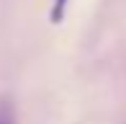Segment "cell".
Masks as SVG:
<instances>
[{
  "label": "cell",
  "mask_w": 126,
  "mask_h": 124,
  "mask_svg": "<svg viewBox=\"0 0 126 124\" xmlns=\"http://www.w3.org/2000/svg\"><path fill=\"white\" fill-rule=\"evenodd\" d=\"M0 124H16L13 109H10L8 101H0Z\"/></svg>",
  "instance_id": "6da1fadb"
},
{
  "label": "cell",
  "mask_w": 126,
  "mask_h": 124,
  "mask_svg": "<svg viewBox=\"0 0 126 124\" xmlns=\"http://www.w3.org/2000/svg\"><path fill=\"white\" fill-rule=\"evenodd\" d=\"M64 3H67V0H57V3H54V8H51V21H54V23H59V21H62V10H64Z\"/></svg>",
  "instance_id": "7a4b0ae2"
}]
</instances>
